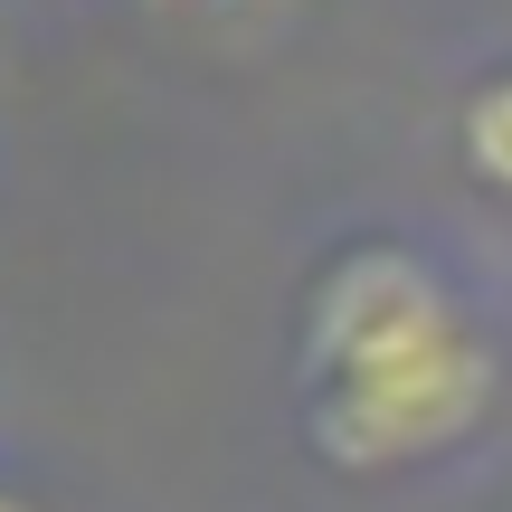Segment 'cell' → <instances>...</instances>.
<instances>
[{
  "instance_id": "obj_1",
  "label": "cell",
  "mask_w": 512,
  "mask_h": 512,
  "mask_svg": "<svg viewBox=\"0 0 512 512\" xmlns=\"http://www.w3.org/2000/svg\"><path fill=\"white\" fill-rule=\"evenodd\" d=\"M304 437L342 475H399L465 446L503 370L418 247H342L304 294Z\"/></svg>"
},
{
  "instance_id": "obj_2",
  "label": "cell",
  "mask_w": 512,
  "mask_h": 512,
  "mask_svg": "<svg viewBox=\"0 0 512 512\" xmlns=\"http://www.w3.org/2000/svg\"><path fill=\"white\" fill-rule=\"evenodd\" d=\"M456 152H465V171H475L494 200H512V67H494L475 95H465V114H456Z\"/></svg>"
},
{
  "instance_id": "obj_3",
  "label": "cell",
  "mask_w": 512,
  "mask_h": 512,
  "mask_svg": "<svg viewBox=\"0 0 512 512\" xmlns=\"http://www.w3.org/2000/svg\"><path fill=\"white\" fill-rule=\"evenodd\" d=\"M0 512H10V503H0Z\"/></svg>"
}]
</instances>
